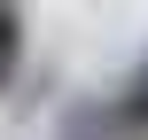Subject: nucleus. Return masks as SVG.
<instances>
[{
	"label": "nucleus",
	"instance_id": "f03ea898",
	"mask_svg": "<svg viewBox=\"0 0 148 140\" xmlns=\"http://www.w3.org/2000/svg\"><path fill=\"white\" fill-rule=\"evenodd\" d=\"M23 78V0H0V94Z\"/></svg>",
	"mask_w": 148,
	"mask_h": 140
},
{
	"label": "nucleus",
	"instance_id": "7ed1b4c3",
	"mask_svg": "<svg viewBox=\"0 0 148 140\" xmlns=\"http://www.w3.org/2000/svg\"><path fill=\"white\" fill-rule=\"evenodd\" d=\"M62 140H109V109H94V101L70 109V117H62Z\"/></svg>",
	"mask_w": 148,
	"mask_h": 140
},
{
	"label": "nucleus",
	"instance_id": "f257e3e1",
	"mask_svg": "<svg viewBox=\"0 0 148 140\" xmlns=\"http://www.w3.org/2000/svg\"><path fill=\"white\" fill-rule=\"evenodd\" d=\"M109 109V140H140L148 132V55L133 62V78L117 86V101H101Z\"/></svg>",
	"mask_w": 148,
	"mask_h": 140
}]
</instances>
